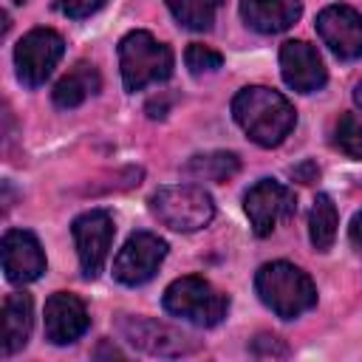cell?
<instances>
[{"instance_id":"cell-11","label":"cell","mask_w":362,"mask_h":362,"mask_svg":"<svg viewBox=\"0 0 362 362\" xmlns=\"http://www.w3.org/2000/svg\"><path fill=\"white\" fill-rule=\"evenodd\" d=\"M317 34L339 59H362V14L351 6H325L317 14Z\"/></svg>"},{"instance_id":"cell-20","label":"cell","mask_w":362,"mask_h":362,"mask_svg":"<svg viewBox=\"0 0 362 362\" xmlns=\"http://www.w3.org/2000/svg\"><path fill=\"white\" fill-rule=\"evenodd\" d=\"M223 3L226 0H167V8L178 20V25L189 31H206L212 28L215 14Z\"/></svg>"},{"instance_id":"cell-5","label":"cell","mask_w":362,"mask_h":362,"mask_svg":"<svg viewBox=\"0 0 362 362\" xmlns=\"http://www.w3.org/2000/svg\"><path fill=\"white\" fill-rule=\"evenodd\" d=\"M150 212L175 232H198L215 218V204L198 184H173L158 187L150 195Z\"/></svg>"},{"instance_id":"cell-24","label":"cell","mask_w":362,"mask_h":362,"mask_svg":"<svg viewBox=\"0 0 362 362\" xmlns=\"http://www.w3.org/2000/svg\"><path fill=\"white\" fill-rule=\"evenodd\" d=\"M252 354H255V356H286L288 348L283 345V339L263 334V337H257V339L252 342Z\"/></svg>"},{"instance_id":"cell-18","label":"cell","mask_w":362,"mask_h":362,"mask_svg":"<svg viewBox=\"0 0 362 362\" xmlns=\"http://www.w3.org/2000/svg\"><path fill=\"white\" fill-rule=\"evenodd\" d=\"M240 170V158L226 150H212V153H198L184 164V175L192 181H215L223 184L235 178Z\"/></svg>"},{"instance_id":"cell-13","label":"cell","mask_w":362,"mask_h":362,"mask_svg":"<svg viewBox=\"0 0 362 362\" xmlns=\"http://www.w3.org/2000/svg\"><path fill=\"white\" fill-rule=\"evenodd\" d=\"M280 74L297 93H314L328 82L325 65L314 45L303 40H286L280 45Z\"/></svg>"},{"instance_id":"cell-19","label":"cell","mask_w":362,"mask_h":362,"mask_svg":"<svg viewBox=\"0 0 362 362\" xmlns=\"http://www.w3.org/2000/svg\"><path fill=\"white\" fill-rule=\"evenodd\" d=\"M337 206L331 201V195L320 192L314 198V206H311V215H308V238H311V246L317 252H328L334 246V238H337Z\"/></svg>"},{"instance_id":"cell-1","label":"cell","mask_w":362,"mask_h":362,"mask_svg":"<svg viewBox=\"0 0 362 362\" xmlns=\"http://www.w3.org/2000/svg\"><path fill=\"white\" fill-rule=\"evenodd\" d=\"M232 116L240 130L260 147H277L297 124L291 102L280 90L263 85H249L238 90L232 99Z\"/></svg>"},{"instance_id":"cell-4","label":"cell","mask_w":362,"mask_h":362,"mask_svg":"<svg viewBox=\"0 0 362 362\" xmlns=\"http://www.w3.org/2000/svg\"><path fill=\"white\" fill-rule=\"evenodd\" d=\"M161 305L167 314H173L178 320H187L201 328H212L226 317L229 297L223 291H218L209 280H204L198 274H187V277L173 280L164 288Z\"/></svg>"},{"instance_id":"cell-14","label":"cell","mask_w":362,"mask_h":362,"mask_svg":"<svg viewBox=\"0 0 362 362\" xmlns=\"http://www.w3.org/2000/svg\"><path fill=\"white\" fill-rule=\"evenodd\" d=\"M90 325L85 303L71 291H57L45 300V339L51 345L76 342Z\"/></svg>"},{"instance_id":"cell-6","label":"cell","mask_w":362,"mask_h":362,"mask_svg":"<svg viewBox=\"0 0 362 362\" xmlns=\"http://www.w3.org/2000/svg\"><path fill=\"white\" fill-rule=\"evenodd\" d=\"M116 325H119V334L136 351H144L150 356H189V354L201 351V339H195L192 334L173 328L167 322L150 320V317L122 314Z\"/></svg>"},{"instance_id":"cell-27","label":"cell","mask_w":362,"mask_h":362,"mask_svg":"<svg viewBox=\"0 0 362 362\" xmlns=\"http://www.w3.org/2000/svg\"><path fill=\"white\" fill-rule=\"evenodd\" d=\"M354 102H356L359 110H362V82H356V88H354Z\"/></svg>"},{"instance_id":"cell-8","label":"cell","mask_w":362,"mask_h":362,"mask_svg":"<svg viewBox=\"0 0 362 362\" xmlns=\"http://www.w3.org/2000/svg\"><path fill=\"white\" fill-rule=\"evenodd\" d=\"M71 235H74V243H76L82 277L93 280L105 269V260L110 255V243H113V235H116L110 212L107 209H88V212H82L79 218H74Z\"/></svg>"},{"instance_id":"cell-17","label":"cell","mask_w":362,"mask_h":362,"mask_svg":"<svg viewBox=\"0 0 362 362\" xmlns=\"http://www.w3.org/2000/svg\"><path fill=\"white\" fill-rule=\"evenodd\" d=\"M99 88H102V79H99L96 65H90V62H76V65L54 85L51 99H54L57 107H65V110H68V107L82 105L88 96L99 93Z\"/></svg>"},{"instance_id":"cell-2","label":"cell","mask_w":362,"mask_h":362,"mask_svg":"<svg viewBox=\"0 0 362 362\" xmlns=\"http://www.w3.org/2000/svg\"><path fill=\"white\" fill-rule=\"evenodd\" d=\"M255 291L266 308H272L283 320H294L317 305L314 280L288 260L263 263L255 274Z\"/></svg>"},{"instance_id":"cell-12","label":"cell","mask_w":362,"mask_h":362,"mask_svg":"<svg viewBox=\"0 0 362 362\" xmlns=\"http://www.w3.org/2000/svg\"><path fill=\"white\" fill-rule=\"evenodd\" d=\"M0 255H3V272H6L8 283L23 286V283L42 277V272H45V252H42L37 235L28 229H8L3 235Z\"/></svg>"},{"instance_id":"cell-23","label":"cell","mask_w":362,"mask_h":362,"mask_svg":"<svg viewBox=\"0 0 362 362\" xmlns=\"http://www.w3.org/2000/svg\"><path fill=\"white\" fill-rule=\"evenodd\" d=\"M105 6V0H59V11L71 20H82L90 17L93 11H99Z\"/></svg>"},{"instance_id":"cell-25","label":"cell","mask_w":362,"mask_h":362,"mask_svg":"<svg viewBox=\"0 0 362 362\" xmlns=\"http://www.w3.org/2000/svg\"><path fill=\"white\" fill-rule=\"evenodd\" d=\"M291 178H297L300 184H314L320 178V167L314 161H303V164L291 167Z\"/></svg>"},{"instance_id":"cell-21","label":"cell","mask_w":362,"mask_h":362,"mask_svg":"<svg viewBox=\"0 0 362 362\" xmlns=\"http://www.w3.org/2000/svg\"><path fill=\"white\" fill-rule=\"evenodd\" d=\"M334 144L348 158H362V119L356 113H342L334 124Z\"/></svg>"},{"instance_id":"cell-7","label":"cell","mask_w":362,"mask_h":362,"mask_svg":"<svg viewBox=\"0 0 362 362\" xmlns=\"http://www.w3.org/2000/svg\"><path fill=\"white\" fill-rule=\"evenodd\" d=\"M65 54V42L54 28H31L14 48L17 79L25 88H40Z\"/></svg>"},{"instance_id":"cell-16","label":"cell","mask_w":362,"mask_h":362,"mask_svg":"<svg viewBox=\"0 0 362 362\" xmlns=\"http://www.w3.org/2000/svg\"><path fill=\"white\" fill-rule=\"evenodd\" d=\"M31 325H34V303H31V297L23 294V291L8 294L6 303H3V339H0L3 356H14L17 351H23L28 345Z\"/></svg>"},{"instance_id":"cell-9","label":"cell","mask_w":362,"mask_h":362,"mask_svg":"<svg viewBox=\"0 0 362 362\" xmlns=\"http://www.w3.org/2000/svg\"><path fill=\"white\" fill-rule=\"evenodd\" d=\"M243 209L249 215L252 232L257 238H266L274 232L280 221H288L297 212V198L286 184L274 178H260L243 195Z\"/></svg>"},{"instance_id":"cell-22","label":"cell","mask_w":362,"mask_h":362,"mask_svg":"<svg viewBox=\"0 0 362 362\" xmlns=\"http://www.w3.org/2000/svg\"><path fill=\"white\" fill-rule=\"evenodd\" d=\"M184 62L189 68V74L201 76V74H215L221 65H223V57L209 48V45H201V42H192L187 51H184Z\"/></svg>"},{"instance_id":"cell-3","label":"cell","mask_w":362,"mask_h":362,"mask_svg":"<svg viewBox=\"0 0 362 362\" xmlns=\"http://www.w3.org/2000/svg\"><path fill=\"white\" fill-rule=\"evenodd\" d=\"M173 51L158 42L150 31H130L119 42V68L124 90L136 93L153 82H164L173 76Z\"/></svg>"},{"instance_id":"cell-10","label":"cell","mask_w":362,"mask_h":362,"mask_svg":"<svg viewBox=\"0 0 362 362\" xmlns=\"http://www.w3.org/2000/svg\"><path fill=\"white\" fill-rule=\"evenodd\" d=\"M167 257V240L153 232H133L113 260V277L122 286H144Z\"/></svg>"},{"instance_id":"cell-26","label":"cell","mask_w":362,"mask_h":362,"mask_svg":"<svg viewBox=\"0 0 362 362\" xmlns=\"http://www.w3.org/2000/svg\"><path fill=\"white\" fill-rule=\"evenodd\" d=\"M348 238L354 246H362V212H356L351 218V226H348Z\"/></svg>"},{"instance_id":"cell-15","label":"cell","mask_w":362,"mask_h":362,"mask_svg":"<svg viewBox=\"0 0 362 362\" xmlns=\"http://www.w3.org/2000/svg\"><path fill=\"white\" fill-rule=\"evenodd\" d=\"M303 14V0H240L243 23L257 34L288 31Z\"/></svg>"}]
</instances>
